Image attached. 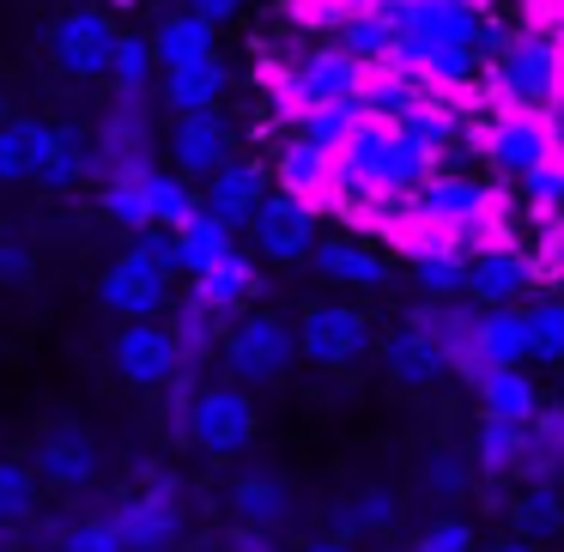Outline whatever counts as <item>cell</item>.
Returning a JSON list of instances; mask_svg holds the SVG:
<instances>
[{"label": "cell", "mask_w": 564, "mask_h": 552, "mask_svg": "<svg viewBox=\"0 0 564 552\" xmlns=\"http://www.w3.org/2000/svg\"><path fill=\"white\" fill-rule=\"evenodd\" d=\"M110 7H116V13H128V7H140V0H110Z\"/></svg>", "instance_id": "obj_52"}, {"label": "cell", "mask_w": 564, "mask_h": 552, "mask_svg": "<svg viewBox=\"0 0 564 552\" xmlns=\"http://www.w3.org/2000/svg\"><path fill=\"white\" fill-rule=\"evenodd\" d=\"M474 358H479V370L528 365V310L522 304H479V316H474Z\"/></svg>", "instance_id": "obj_19"}, {"label": "cell", "mask_w": 564, "mask_h": 552, "mask_svg": "<svg viewBox=\"0 0 564 552\" xmlns=\"http://www.w3.org/2000/svg\"><path fill=\"white\" fill-rule=\"evenodd\" d=\"M195 297H200V304H213L219 316H237V310H249L261 297V268L237 249V256H225L219 268L195 273Z\"/></svg>", "instance_id": "obj_25"}, {"label": "cell", "mask_w": 564, "mask_h": 552, "mask_svg": "<svg viewBox=\"0 0 564 552\" xmlns=\"http://www.w3.org/2000/svg\"><path fill=\"white\" fill-rule=\"evenodd\" d=\"M528 455V425H510V419H479L474 425V474L491 479H516Z\"/></svg>", "instance_id": "obj_28"}, {"label": "cell", "mask_w": 564, "mask_h": 552, "mask_svg": "<svg viewBox=\"0 0 564 552\" xmlns=\"http://www.w3.org/2000/svg\"><path fill=\"white\" fill-rule=\"evenodd\" d=\"M225 256H237V225L231 219L195 207L183 225H176V273H188V280H195V273L219 268Z\"/></svg>", "instance_id": "obj_21"}, {"label": "cell", "mask_w": 564, "mask_h": 552, "mask_svg": "<svg viewBox=\"0 0 564 552\" xmlns=\"http://www.w3.org/2000/svg\"><path fill=\"white\" fill-rule=\"evenodd\" d=\"M116 528H122L128 552H164L176 534H183V486H176L164 467H152V479L140 491H128L122 504H116Z\"/></svg>", "instance_id": "obj_5"}, {"label": "cell", "mask_w": 564, "mask_h": 552, "mask_svg": "<svg viewBox=\"0 0 564 552\" xmlns=\"http://www.w3.org/2000/svg\"><path fill=\"white\" fill-rule=\"evenodd\" d=\"M62 552H128V540H122V528H116V516L104 510V516H86V522L67 528Z\"/></svg>", "instance_id": "obj_42"}, {"label": "cell", "mask_w": 564, "mask_h": 552, "mask_svg": "<svg viewBox=\"0 0 564 552\" xmlns=\"http://www.w3.org/2000/svg\"><path fill=\"white\" fill-rule=\"evenodd\" d=\"M406 552H479V534H474V522H462V516H431Z\"/></svg>", "instance_id": "obj_41"}, {"label": "cell", "mask_w": 564, "mask_h": 552, "mask_svg": "<svg viewBox=\"0 0 564 552\" xmlns=\"http://www.w3.org/2000/svg\"><path fill=\"white\" fill-rule=\"evenodd\" d=\"M522 201H528V213H534V219L564 213V159H558V152H546V159L522 176Z\"/></svg>", "instance_id": "obj_39"}, {"label": "cell", "mask_w": 564, "mask_h": 552, "mask_svg": "<svg viewBox=\"0 0 564 552\" xmlns=\"http://www.w3.org/2000/svg\"><path fill=\"white\" fill-rule=\"evenodd\" d=\"M0 122H7V104H0Z\"/></svg>", "instance_id": "obj_55"}, {"label": "cell", "mask_w": 564, "mask_h": 552, "mask_svg": "<svg viewBox=\"0 0 564 552\" xmlns=\"http://www.w3.org/2000/svg\"><path fill=\"white\" fill-rule=\"evenodd\" d=\"M370 353V316L352 304H310L297 322V358L322 370H352Z\"/></svg>", "instance_id": "obj_6"}, {"label": "cell", "mask_w": 564, "mask_h": 552, "mask_svg": "<svg viewBox=\"0 0 564 552\" xmlns=\"http://www.w3.org/2000/svg\"><path fill=\"white\" fill-rule=\"evenodd\" d=\"M261 195H268V171H261L256 159H225L219 171L200 183V207L231 219V225H249V213L261 207Z\"/></svg>", "instance_id": "obj_17"}, {"label": "cell", "mask_w": 564, "mask_h": 552, "mask_svg": "<svg viewBox=\"0 0 564 552\" xmlns=\"http://www.w3.org/2000/svg\"><path fill=\"white\" fill-rule=\"evenodd\" d=\"M334 43H340V50L352 55L358 67H382V62H394V25H389L382 13L340 19V25H334Z\"/></svg>", "instance_id": "obj_31"}, {"label": "cell", "mask_w": 564, "mask_h": 552, "mask_svg": "<svg viewBox=\"0 0 564 552\" xmlns=\"http://www.w3.org/2000/svg\"><path fill=\"white\" fill-rule=\"evenodd\" d=\"M37 491H43L37 467L19 462V455H0V528L31 522L37 516Z\"/></svg>", "instance_id": "obj_32"}, {"label": "cell", "mask_w": 564, "mask_h": 552, "mask_svg": "<svg viewBox=\"0 0 564 552\" xmlns=\"http://www.w3.org/2000/svg\"><path fill=\"white\" fill-rule=\"evenodd\" d=\"M147 91H116L110 116L98 128V152H91V171H140L147 164Z\"/></svg>", "instance_id": "obj_12"}, {"label": "cell", "mask_w": 564, "mask_h": 552, "mask_svg": "<svg viewBox=\"0 0 564 552\" xmlns=\"http://www.w3.org/2000/svg\"><path fill=\"white\" fill-rule=\"evenodd\" d=\"M310 261H316L322 280L334 285H352V292H377V285H389V261L377 256V249L352 243V237H316V249H310Z\"/></svg>", "instance_id": "obj_20"}, {"label": "cell", "mask_w": 564, "mask_h": 552, "mask_svg": "<svg viewBox=\"0 0 564 552\" xmlns=\"http://www.w3.org/2000/svg\"><path fill=\"white\" fill-rule=\"evenodd\" d=\"M0 552H19V546H13V540H0Z\"/></svg>", "instance_id": "obj_53"}, {"label": "cell", "mask_w": 564, "mask_h": 552, "mask_svg": "<svg viewBox=\"0 0 564 552\" xmlns=\"http://www.w3.org/2000/svg\"><path fill=\"white\" fill-rule=\"evenodd\" d=\"M171 280H176L171 268H159V261H152L147 249L128 243L122 256H116L110 268H104V280H98V304L110 310V316H122V322L164 316V310H171Z\"/></svg>", "instance_id": "obj_4"}, {"label": "cell", "mask_w": 564, "mask_h": 552, "mask_svg": "<svg viewBox=\"0 0 564 552\" xmlns=\"http://www.w3.org/2000/svg\"><path fill=\"white\" fill-rule=\"evenodd\" d=\"M219 353L231 365V377L243 382H280L297 358V328L273 310H237L231 328L219 334Z\"/></svg>", "instance_id": "obj_2"}, {"label": "cell", "mask_w": 564, "mask_h": 552, "mask_svg": "<svg viewBox=\"0 0 564 552\" xmlns=\"http://www.w3.org/2000/svg\"><path fill=\"white\" fill-rule=\"evenodd\" d=\"M171 334H176V346H183V365H200V358L213 353V340H219V310L188 292L171 316Z\"/></svg>", "instance_id": "obj_35"}, {"label": "cell", "mask_w": 564, "mask_h": 552, "mask_svg": "<svg viewBox=\"0 0 564 552\" xmlns=\"http://www.w3.org/2000/svg\"><path fill=\"white\" fill-rule=\"evenodd\" d=\"M159 91H164V104H171L176 116H195V110H219V104H225V91H231V67H225L219 55H207V62L171 67Z\"/></svg>", "instance_id": "obj_23"}, {"label": "cell", "mask_w": 564, "mask_h": 552, "mask_svg": "<svg viewBox=\"0 0 564 552\" xmlns=\"http://www.w3.org/2000/svg\"><path fill=\"white\" fill-rule=\"evenodd\" d=\"M491 201H498V188L479 183V176H462V171H431L425 183L413 188V213H425V219H437V225H462V219H474V213H486Z\"/></svg>", "instance_id": "obj_16"}, {"label": "cell", "mask_w": 564, "mask_h": 552, "mask_svg": "<svg viewBox=\"0 0 564 552\" xmlns=\"http://www.w3.org/2000/svg\"><path fill=\"white\" fill-rule=\"evenodd\" d=\"M256 401H249L237 382H207V389L188 394V419H183V443L207 455H243L256 443Z\"/></svg>", "instance_id": "obj_3"}, {"label": "cell", "mask_w": 564, "mask_h": 552, "mask_svg": "<svg viewBox=\"0 0 564 552\" xmlns=\"http://www.w3.org/2000/svg\"><path fill=\"white\" fill-rule=\"evenodd\" d=\"M225 498H231V516L243 528H273V534H280L285 516H292V491H285L273 474H237Z\"/></svg>", "instance_id": "obj_27"}, {"label": "cell", "mask_w": 564, "mask_h": 552, "mask_svg": "<svg viewBox=\"0 0 564 552\" xmlns=\"http://www.w3.org/2000/svg\"><path fill=\"white\" fill-rule=\"evenodd\" d=\"M462 134H474V152L491 164V176H510V183H522L552 152L546 110H479L462 122Z\"/></svg>", "instance_id": "obj_1"}, {"label": "cell", "mask_w": 564, "mask_h": 552, "mask_svg": "<svg viewBox=\"0 0 564 552\" xmlns=\"http://www.w3.org/2000/svg\"><path fill=\"white\" fill-rule=\"evenodd\" d=\"M225 159H231V122H225L219 110L176 116V128H171V171H183L188 183H207Z\"/></svg>", "instance_id": "obj_14"}, {"label": "cell", "mask_w": 564, "mask_h": 552, "mask_svg": "<svg viewBox=\"0 0 564 552\" xmlns=\"http://www.w3.org/2000/svg\"><path fill=\"white\" fill-rule=\"evenodd\" d=\"M231 546L237 552H280L273 546V528H243V522L231 528Z\"/></svg>", "instance_id": "obj_48"}, {"label": "cell", "mask_w": 564, "mask_h": 552, "mask_svg": "<svg viewBox=\"0 0 564 552\" xmlns=\"http://www.w3.org/2000/svg\"><path fill=\"white\" fill-rule=\"evenodd\" d=\"M334 7H340V19H358V13H377L382 0H334Z\"/></svg>", "instance_id": "obj_51"}, {"label": "cell", "mask_w": 564, "mask_h": 552, "mask_svg": "<svg viewBox=\"0 0 564 552\" xmlns=\"http://www.w3.org/2000/svg\"><path fill=\"white\" fill-rule=\"evenodd\" d=\"M213 31H219V25H207V19L195 13V7H188V13H171L159 31H152V62H159V74L219 55V50H213Z\"/></svg>", "instance_id": "obj_26"}, {"label": "cell", "mask_w": 564, "mask_h": 552, "mask_svg": "<svg viewBox=\"0 0 564 552\" xmlns=\"http://www.w3.org/2000/svg\"><path fill=\"white\" fill-rule=\"evenodd\" d=\"M503 522H510V534H528L546 546L552 534H564V486H552V479L516 486V498L503 504Z\"/></svg>", "instance_id": "obj_24"}, {"label": "cell", "mask_w": 564, "mask_h": 552, "mask_svg": "<svg viewBox=\"0 0 564 552\" xmlns=\"http://www.w3.org/2000/svg\"><path fill=\"white\" fill-rule=\"evenodd\" d=\"M285 13H292V25L316 31V37H334V25H340V7L334 0H285Z\"/></svg>", "instance_id": "obj_45"}, {"label": "cell", "mask_w": 564, "mask_h": 552, "mask_svg": "<svg viewBox=\"0 0 564 552\" xmlns=\"http://www.w3.org/2000/svg\"><path fill=\"white\" fill-rule=\"evenodd\" d=\"M474 401H479V419H510V425H528L540 407V382L528 377L522 365H498L474 382Z\"/></svg>", "instance_id": "obj_22"}, {"label": "cell", "mask_w": 564, "mask_h": 552, "mask_svg": "<svg viewBox=\"0 0 564 552\" xmlns=\"http://www.w3.org/2000/svg\"><path fill=\"white\" fill-rule=\"evenodd\" d=\"M31 268H37V256H31L19 237H0V280L19 285V280H31Z\"/></svg>", "instance_id": "obj_46"}, {"label": "cell", "mask_w": 564, "mask_h": 552, "mask_svg": "<svg viewBox=\"0 0 564 552\" xmlns=\"http://www.w3.org/2000/svg\"><path fill=\"white\" fill-rule=\"evenodd\" d=\"M528 450H540L546 462L564 467V401H540L528 419Z\"/></svg>", "instance_id": "obj_43"}, {"label": "cell", "mask_w": 564, "mask_h": 552, "mask_svg": "<svg viewBox=\"0 0 564 552\" xmlns=\"http://www.w3.org/2000/svg\"><path fill=\"white\" fill-rule=\"evenodd\" d=\"M419 486H425L437 504H462L479 479H474V462H467V455L437 450V455H425V467H419Z\"/></svg>", "instance_id": "obj_37"}, {"label": "cell", "mask_w": 564, "mask_h": 552, "mask_svg": "<svg viewBox=\"0 0 564 552\" xmlns=\"http://www.w3.org/2000/svg\"><path fill=\"white\" fill-rule=\"evenodd\" d=\"M147 171L152 164H140V171H110L104 176V195H98V207H104V219L116 225V231H147L152 225V201H147Z\"/></svg>", "instance_id": "obj_30"}, {"label": "cell", "mask_w": 564, "mask_h": 552, "mask_svg": "<svg viewBox=\"0 0 564 552\" xmlns=\"http://www.w3.org/2000/svg\"><path fill=\"white\" fill-rule=\"evenodd\" d=\"M31 467H37L43 486L79 491V486L98 479V443H91V431L79 425V419H55V425H43L37 443H31Z\"/></svg>", "instance_id": "obj_9"}, {"label": "cell", "mask_w": 564, "mask_h": 552, "mask_svg": "<svg viewBox=\"0 0 564 552\" xmlns=\"http://www.w3.org/2000/svg\"><path fill=\"white\" fill-rule=\"evenodd\" d=\"M413 280H419V297H462L467 261L455 249H425V256H413Z\"/></svg>", "instance_id": "obj_38"}, {"label": "cell", "mask_w": 564, "mask_h": 552, "mask_svg": "<svg viewBox=\"0 0 564 552\" xmlns=\"http://www.w3.org/2000/svg\"><path fill=\"white\" fill-rule=\"evenodd\" d=\"M25 171H31L25 122H0V183H25Z\"/></svg>", "instance_id": "obj_44"}, {"label": "cell", "mask_w": 564, "mask_h": 552, "mask_svg": "<svg viewBox=\"0 0 564 552\" xmlns=\"http://www.w3.org/2000/svg\"><path fill=\"white\" fill-rule=\"evenodd\" d=\"M534 285H540V261L522 243H491L467 261L462 297H474V304H522Z\"/></svg>", "instance_id": "obj_10"}, {"label": "cell", "mask_w": 564, "mask_h": 552, "mask_svg": "<svg viewBox=\"0 0 564 552\" xmlns=\"http://www.w3.org/2000/svg\"><path fill=\"white\" fill-rule=\"evenodd\" d=\"M528 310V358L534 365H564V297H534Z\"/></svg>", "instance_id": "obj_36"}, {"label": "cell", "mask_w": 564, "mask_h": 552, "mask_svg": "<svg viewBox=\"0 0 564 552\" xmlns=\"http://www.w3.org/2000/svg\"><path fill=\"white\" fill-rule=\"evenodd\" d=\"M352 122H358V104L346 98V104H322V110H310L304 122H297V134H304L310 147H322V152H340V140L352 134Z\"/></svg>", "instance_id": "obj_40"}, {"label": "cell", "mask_w": 564, "mask_h": 552, "mask_svg": "<svg viewBox=\"0 0 564 552\" xmlns=\"http://www.w3.org/2000/svg\"><path fill=\"white\" fill-rule=\"evenodd\" d=\"M268 183L280 188V195L304 201L310 213H322V207L334 201V152L310 147L304 134H297V140H285V147H280V159H273V171H268Z\"/></svg>", "instance_id": "obj_15"}, {"label": "cell", "mask_w": 564, "mask_h": 552, "mask_svg": "<svg viewBox=\"0 0 564 552\" xmlns=\"http://www.w3.org/2000/svg\"><path fill=\"white\" fill-rule=\"evenodd\" d=\"M558 401H564V370H558Z\"/></svg>", "instance_id": "obj_54"}, {"label": "cell", "mask_w": 564, "mask_h": 552, "mask_svg": "<svg viewBox=\"0 0 564 552\" xmlns=\"http://www.w3.org/2000/svg\"><path fill=\"white\" fill-rule=\"evenodd\" d=\"M152 74H159V62H152V37H140V31H116V50H110V91H147Z\"/></svg>", "instance_id": "obj_34"}, {"label": "cell", "mask_w": 564, "mask_h": 552, "mask_svg": "<svg viewBox=\"0 0 564 552\" xmlns=\"http://www.w3.org/2000/svg\"><path fill=\"white\" fill-rule=\"evenodd\" d=\"M249 237H256V249L268 261H304L310 249H316V213H310L304 201L268 188L261 207L249 213Z\"/></svg>", "instance_id": "obj_11"}, {"label": "cell", "mask_w": 564, "mask_h": 552, "mask_svg": "<svg viewBox=\"0 0 564 552\" xmlns=\"http://www.w3.org/2000/svg\"><path fill=\"white\" fill-rule=\"evenodd\" d=\"M110 365H116V377H122L128 389H171V382L188 370L176 334L164 328L159 316L128 322V328L116 334V346H110Z\"/></svg>", "instance_id": "obj_7"}, {"label": "cell", "mask_w": 564, "mask_h": 552, "mask_svg": "<svg viewBox=\"0 0 564 552\" xmlns=\"http://www.w3.org/2000/svg\"><path fill=\"white\" fill-rule=\"evenodd\" d=\"M382 370H389L401 389H431V382L449 377V358H443V346L431 340L419 322H401V328L389 334V346H382Z\"/></svg>", "instance_id": "obj_18"}, {"label": "cell", "mask_w": 564, "mask_h": 552, "mask_svg": "<svg viewBox=\"0 0 564 552\" xmlns=\"http://www.w3.org/2000/svg\"><path fill=\"white\" fill-rule=\"evenodd\" d=\"M486 552H540V540H528V534H503V540H491Z\"/></svg>", "instance_id": "obj_50"}, {"label": "cell", "mask_w": 564, "mask_h": 552, "mask_svg": "<svg viewBox=\"0 0 564 552\" xmlns=\"http://www.w3.org/2000/svg\"><path fill=\"white\" fill-rule=\"evenodd\" d=\"M297 552H358L352 540H340V534H322V540H304Z\"/></svg>", "instance_id": "obj_49"}, {"label": "cell", "mask_w": 564, "mask_h": 552, "mask_svg": "<svg viewBox=\"0 0 564 552\" xmlns=\"http://www.w3.org/2000/svg\"><path fill=\"white\" fill-rule=\"evenodd\" d=\"M188 7H195V13L207 19V25H231V19L243 13L249 0H188Z\"/></svg>", "instance_id": "obj_47"}, {"label": "cell", "mask_w": 564, "mask_h": 552, "mask_svg": "<svg viewBox=\"0 0 564 552\" xmlns=\"http://www.w3.org/2000/svg\"><path fill=\"white\" fill-rule=\"evenodd\" d=\"M110 50H116V19L98 13V7H74V13H62L50 31L55 67L74 74V79H104L110 74Z\"/></svg>", "instance_id": "obj_8"}, {"label": "cell", "mask_w": 564, "mask_h": 552, "mask_svg": "<svg viewBox=\"0 0 564 552\" xmlns=\"http://www.w3.org/2000/svg\"><path fill=\"white\" fill-rule=\"evenodd\" d=\"M558 285H564V280H558Z\"/></svg>", "instance_id": "obj_56"}, {"label": "cell", "mask_w": 564, "mask_h": 552, "mask_svg": "<svg viewBox=\"0 0 564 552\" xmlns=\"http://www.w3.org/2000/svg\"><path fill=\"white\" fill-rule=\"evenodd\" d=\"M25 147H31L25 183L74 188L79 176L91 171V147H86V134H79V128H50V122H31V116H25Z\"/></svg>", "instance_id": "obj_13"}, {"label": "cell", "mask_w": 564, "mask_h": 552, "mask_svg": "<svg viewBox=\"0 0 564 552\" xmlns=\"http://www.w3.org/2000/svg\"><path fill=\"white\" fill-rule=\"evenodd\" d=\"M147 201H152V225L176 231V225L200 207V188L188 183L183 171H147Z\"/></svg>", "instance_id": "obj_33"}, {"label": "cell", "mask_w": 564, "mask_h": 552, "mask_svg": "<svg viewBox=\"0 0 564 552\" xmlns=\"http://www.w3.org/2000/svg\"><path fill=\"white\" fill-rule=\"evenodd\" d=\"M394 516H401V498L389 486H358L352 498L334 504V534L358 540V534H389Z\"/></svg>", "instance_id": "obj_29"}]
</instances>
